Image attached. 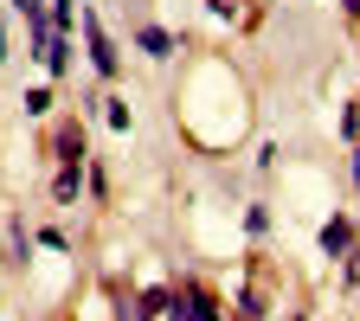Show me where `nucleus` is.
<instances>
[{"mask_svg": "<svg viewBox=\"0 0 360 321\" xmlns=\"http://www.w3.org/2000/svg\"><path fill=\"white\" fill-rule=\"evenodd\" d=\"M354 187H360V155H354Z\"/></svg>", "mask_w": 360, "mask_h": 321, "instance_id": "obj_9", "label": "nucleus"}, {"mask_svg": "<svg viewBox=\"0 0 360 321\" xmlns=\"http://www.w3.org/2000/svg\"><path fill=\"white\" fill-rule=\"evenodd\" d=\"M84 39H90V65H97L103 77H116V52H110V39H103V26L90 20V26H84Z\"/></svg>", "mask_w": 360, "mask_h": 321, "instance_id": "obj_1", "label": "nucleus"}, {"mask_svg": "<svg viewBox=\"0 0 360 321\" xmlns=\"http://www.w3.org/2000/svg\"><path fill=\"white\" fill-rule=\"evenodd\" d=\"M212 13H238V0H212Z\"/></svg>", "mask_w": 360, "mask_h": 321, "instance_id": "obj_7", "label": "nucleus"}, {"mask_svg": "<svg viewBox=\"0 0 360 321\" xmlns=\"http://www.w3.org/2000/svg\"><path fill=\"white\" fill-rule=\"evenodd\" d=\"M52 110V90H26V116H45Z\"/></svg>", "mask_w": 360, "mask_h": 321, "instance_id": "obj_6", "label": "nucleus"}, {"mask_svg": "<svg viewBox=\"0 0 360 321\" xmlns=\"http://www.w3.org/2000/svg\"><path fill=\"white\" fill-rule=\"evenodd\" d=\"M58 199H77V167H71V161L58 167Z\"/></svg>", "mask_w": 360, "mask_h": 321, "instance_id": "obj_5", "label": "nucleus"}, {"mask_svg": "<svg viewBox=\"0 0 360 321\" xmlns=\"http://www.w3.org/2000/svg\"><path fill=\"white\" fill-rule=\"evenodd\" d=\"M58 161H71V167L84 161V129H77V122H65V129H58Z\"/></svg>", "mask_w": 360, "mask_h": 321, "instance_id": "obj_3", "label": "nucleus"}, {"mask_svg": "<svg viewBox=\"0 0 360 321\" xmlns=\"http://www.w3.org/2000/svg\"><path fill=\"white\" fill-rule=\"evenodd\" d=\"M341 7H347V13H360V0H341Z\"/></svg>", "mask_w": 360, "mask_h": 321, "instance_id": "obj_8", "label": "nucleus"}, {"mask_svg": "<svg viewBox=\"0 0 360 321\" xmlns=\"http://www.w3.org/2000/svg\"><path fill=\"white\" fill-rule=\"evenodd\" d=\"M142 52H148V58H167V52H174V39H167L161 26H148V32H142Z\"/></svg>", "mask_w": 360, "mask_h": 321, "instance_id": "obj_4", "label": "nucleus"}, {"mask_svg": "<svg viewBox=\"0 0 360 321\" xmlns=\"http://www.w3.org/2000/svg\"><path fill=\"white\" fill-rule=\"evenodd\" d=\"M322 251H328V257L354 251V225H347V218H328V225H322Z\"/></svg>", "mask_w": 360, "mask_h": 321, "instance_id": "obj_2", "label": "nucleus"}]
</instances>
